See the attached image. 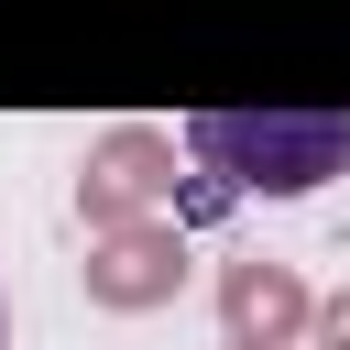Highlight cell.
I'll use <instances>...</instances> for the list:
<instances>
[{
    "instance_id": "obj_1",
    "label": "cell",
    "mask_w": 350,
    "mask_h": 350,
    "mask_svg": "<svg viewBox=\"0 0 350 350\" xmlns=\"http://www.w3.org/2000/svg\"><path fill=\"white\" fill-rule=\"evenodd\" d=\"M186 175H208L219 197H317L328 175H350V109H197Z\"/></svg>"
},
{
    "instance_id": "obj_2",
    "label": "cell",
    "mask_w": 350,
    "mask_h": 350,
    "mask_svg": "<svg viewBox=\"0 0 350 350\" xmlns=\"http://www.w3.org/2000/svg\"><path fill=\"white\" fill-rule=\"evenodd\" d=\"M164 197H175V142H164V131L120 120V131L88 142V164H77V219H88V241L164 219Z\"/></svg>"
},
{
    "instance_id": "obj_3",
    "label": "cell",
    "mask_w": 350,
    "mask_h": 350,
    "mask_svg": "<svg viewBox=\"0 0 350 350\" xmlns=\"http://www.w3.org/2000/svg\"><path fill=\"white\" fill-rule=\"evenodd\" d=\"M77 273H88V306H109V317H153V306L186 295V219L109 230V241H88Z\"/></svg>"
},
{
    "instance_id": "obj_4",
    "label": "cell",
    "mask_w": 350,
    "mask_h": 350,
    "mask_svg": "<svg viewBox=\"0 0 350 350\" xmlns=\"http://www.w3.org/2000/svg\"><path fill=\"white\" fill-rule=\"evenodd\" d=\"M306 328H317V295H306L295 262H273V252L219 262V339L230 350H295Z\"/></svg>"
},
{
    "instance_id": "obj_5",
    "label": "cell",
    "mask_w": 350,
    "mask_h": 350,
    "mask_svg": "<svg viewBox=\"0 0 350 350\" xmlns=\"http://www.w3.org/2000/svg\"><path fill=\"white\" fill-rule=\"evenodd\" d=\"M306 350H350V284H339V295H317V328H306Z\"/></svg>"
},
{
    "instance_id": "obj_6",
    "label": "cell",
    "mask_w": 350,
    "mask_h": 350,
    "mask_svg": "<svg viewBox=\"0 0 350 350\" xmlns=\"http://www.w3.org/2000/svg\"><path fill=\"white\" fill-rule=\"evenodd\" d=\"M0 339H11V306H0Z\"/></svg>"
},
{
    "instance_id": "obj_7",
    "label": "cell",
    "mask_w": 350,
    "mask_h": 350,
    "mask_svg": "<svg viewBox=\"0 0 350 350\" xmlns=\"http://www.w3.org/2000/svg\"><path fill=\"white\" fill-rule=\"evenodd\" d=\"M219 350H230V339H219Z\"/></svg>"
}]
</instances>
